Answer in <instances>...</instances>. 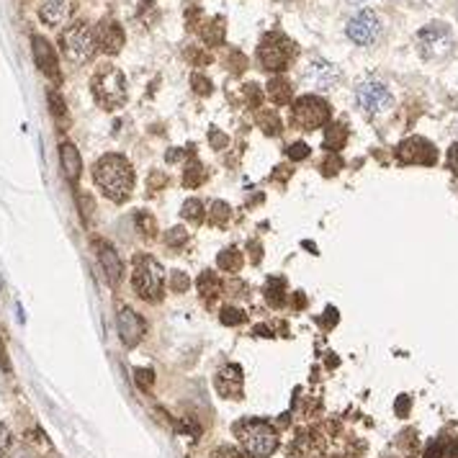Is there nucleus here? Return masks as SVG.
Returning a JSON list of instances; mask_svg holds the SVG:
<instances>
[{
  "label": "nucleus",
  "mask_w": 458,
  "mask_h": 458,
  "mask_svg": "<svg viewBox=\"0 0 458 458\" xmlns=\"http://www.w3.org/2000/svg\"><path fill=\"white\" fill-rule=\"evenodd\" d=\"M93 180L106 198L124 203L134 191V168L124 155H103L93 168Z\"/></svg>",
  "instance_id": "obj_1"
},
{
  "label": "nucleus",
  "mask_w": 458,
  "mask_h": 458,
  "mask_svg": "<svg viewBox=\"0 0 458 458\" xmlns=\"http://www.w3.org/2000/svg\"><path fill=\"white\" fill-rule=\"evenodd\" d=\"M235 430H237L242 448L253 458L273 456L275 450H278V443H281L275 427L271 423H265V420H242V423H237Z\"/></svg>",
  "instance_id": "obj_2"
},
{
  "label": "nucleus",
  "mask_w": 458,
  "mask_h": 458,
  "mask_svg": "<svg viewBox=\"0 0 458 458\" xmlns=\"http://www.w3.org/2000/svg\"><path fill=\"white\" fill-rule=\"evenodd\" d=\"M90 88L98 103L108 111L121 108L126 103V80H124V72L114 65H101L90 78Z\"/></svg>",
  "instance_id": "obj_3"
},
{
  "label": "nucleus",
  "mask_w": 458,
  "mask_h": 458,
  "mask_svg": "<svg viewBox=\"0 0 458 458\" xmlns=\"http://www.w3.org/2000/svg\"><path fill=\"white\" fill-rule=\"evenodd\" d=\"M132 283H134V291H137L144 301H160L162 299V289H165L162 265L150 255L134 257Z\"/></svg>",
  "instance_id": "obj_4"
},
{
  "label": "nucleus",
  "mask_w": 458,
  "mask_h": 458,
  "mask_svg": "<svg viewBox=\"0 0 458 458\" xmlns=\"http://www.w3.org/2000/svg\"><path fill=\"white\" fill-rule=\"evenodd\" d=\"M294 54H296V44L281 31L265 34L260 39V46H257V62L268 72H283L291 65Z\"/></svg>",
  "instance_id": "obj_5"
},
{
  "label": "nucleus",
  "mask_w": 458,
  "mask_h": 458,
  "mask_svg": "<svg viewBox=\"0 0 458 458\" xmlns=\"http://www.w3.org/2000/svg\"><path fill=\"white\" fill-rule=\"evenodd\" d=\"M62 52L70 62L75 65H83V62L93 60L96 54V31L85 24V21H78V24H70V26L62 31Z\"/></svg>",
  "instance_id": "obj_6"
},
{
  "label": "nucleus",
  "mask_w": 458,
  "mask_h": 458,
  "mask_svg": "<svg viewBox=\"0 0 458 458\" xmlns=\"http://www.w3.org/2000/svg\"><path fill=\"white\" fill-rule=\"evenodd\" d=\"M330 121V106L327 101L319 96H301L294 106H291V124L301 129V132H312L319 129Z\"/></svg>",
  "instance_id": "obj_7"
},
{
  "label": "nucleus",
  "mask_w": 458,
  "mask_h": 458,
  "mask_svg": "<svg viewBox=\"0 0 458 458\" xmlns=\"http://www.w3.org/2000/svg\"><path fill=\"white\" fill-rule=\"evenodd\" d=\"M355 101H358V108L368 116L387 114L389 108L394 106V96L381 80H363L355 88Z\"/></svg>",
  "instance_id": "obj_8"
},
{
  "label": "nucleus",
  "mask_w": 458,
  "mask_h": 458,
  "mask_svg": "<svg viewBox=\"0 0 458 458\" xmlns=\"http://www.w3.org/2000/svg\"><path fill=\"white\" fill-rule=\"evenodd\" d=\"M345 34L350 39L353 44L358 46H371L379 42L381 36V18L373 13V10H361L348 21L345 26Z\"/></svg>",
  "instance_id": "obj_9"
},
{
  "label": "nucleus",
  "mask_w": 458,
  "mask_h": 458,
  "mask_svg": "<svg viewBox=\"0 0 458 458\" xmlns=\"http://www.w3.org/2000/svg\"><path fill=\"white\" fill-rule=\"evenodd\" d=\"M417 44H420V52L427 60H438V57H446V54L453 49V34H450L448 26L443 24H430L425 26L420 34H417Z\"/></svg>",
  "instance_id": "obj_10"
},
{
  "label": "nucleus",
  "mask_w": 458,
  "mask_h": 458,
  "mask_svg": "<svg viewBox=\"0 0 458 458\" xmlns=\"http://www.w3.org/2000/svg\"><path fill=\"white\" fill-rule=\"evenodd\" d=\"M301 78H304V83H307L309 88L314 90H332L340 83V70H337L332 62L327 60H319V57H312V60L307 62V67L301 70Z\"/></svg>",
  "instance_id": "obj_11"
},
{
  "label": "nucleus",
  "mask_w": 458,
  "mask_h": 458,
  "mask_svg": "<svg viewBox=\"0 0 458 458\" xmlns=\"http://www.w3.org/2000/svg\"><path fill=\"white\" fill-rule=\"evenodd\" d=\"M397 160L402 165H435L438 150L432 147V142L423 137H409L397 147Z\"/></svg>",
  "instance_id": "obj_12"
},
{
  "label": "nucleus",
  "mask_w": 458,
  "mask_h": 458,
  "mask_svg": "<svg viewBox=\"0 0 458 458\" xmlns=\"http://www.w3.org/2000/svg\"><path fill=\"white\" fill-rule=\"evenodd\" d=\"M75 8H78V0H36L39 18L52 28L65 26L72 18Z\"/></svg>",
  "instance_id": "obj_13"
},
{
  "label": "nucleus",
  "mask_w": 458,
  "mask_h": 458,
  "mask_svg": "<svg viewBox=\"0 0 458 458\" xmlns=\"http://www.w3.org/2000/svg\"><path fill=\"white\" fill-rule=\"evenodd\" d=\"M116 325H119V335H121L124 345L126 348H134V345H139V340L144 337L147 332V325H144V319L134 312V309L124 307L119 309V319H116Z\"/></svg>",
  "instance_id": "obj_14"
},
{
  "label": "nucleus",
  "mask_w": 458,
  "mask_h": 458,
  "mask_svg": "<svg viewBox=\"0 0 458 458\" xmlns=\"http://www.w3.org/2000/svg\"><path fill=\"white\" fill-rule=\"evenodd\" d=\"M124 42H126V34H124V28L116 24L114 18H103L96 28V44L101 52L106 54H119L121 52Z\"/></svg>",
  "instance_id": "obj_15"
},
{
  "label": "nucleus",
  "mask_w": 458,
  "mask_h": 458,
  "mask_svg": "<svg viewBox=\"0 0 458 458\" xmlns=\"http://www.w3.org/2000/svg\"><path fill=\"white\" fill-rule=\"evenodd\" d=\"M325 450V441L317 430H301L289 446V458H319Z\"/></svg>",
  "instance_id": "obj_16"
},
{
  "label": "nucleus",
  "mask_w": 458,
  "mask_h": 458,
  "mask_svg": "<svg viewBox=\"0 0 458 458\" xmlns=\"http://www.w3.org/2000/svg\"><path fill=\"white\" fill-rule=\"evenodd\" d=\"M31 49H34V62L36 67L49 75V78L60 80V67H57V54H54V46L46 42L44 36H34L31 39Z\"/></svg>",
  "instance_id": "obj_17"
},
{
  "label": "nucleus",
  "mask_w": 458,
  "mask_h": 458,
  "mask_svg": "<svg viewBox=\"0 0 458 458\" xmlns=\"http://www.w3.org/2000/svg\"><path fill=\"white\" fill-rule=\"evenodd\" d=\"M242 368L239 366H227V368H221L217 373V389H219L221 397H232V399H239L242 397Z\"/></svg>",
  "instance_id": "obj_18"
},
{
  "label": "nucleus",
  "mask_w": 458,
  "mask_h": 458,
  "mask_svg": "<svg viewBox=\"0 0 458 458\" xmlns=\"http://www.w3.org/2000/svg\"><path fill=\"white\" fill-rule=\"evenodd\" d=\"M96 250H98V260H101V265H103V271L108 275V281L116 286V283L121 281L124 273V265L119 260V255H116V250L108 242H103V239H96Z\"/></svg>",
  "instance_id": "obj_19"
},
{
  "label": "nucleus",
  "mask_w": 458,
  "mask_h": 458,
  "mask_svg": "<svg viewBox=\"0 0 458 458\" xmlns=\"http://www.w3.org/2000/svg\"><path fill=\"white\" fill-rule=\"evenodd\" d=\"M60 162H62V170H65L67 180H70V183H78L80 170H83V160H80V152L72 142H62L60 144Z\"/></svg>",
  "instance_id": "obj_20"
},
{
  "label": "nucleus",
  "mask_w": 458,
  "mask_h": 458,
  "mask_svg": "<svg viewBox=\"0 0 458 458\" xmlns=\"http://www.w3.org/2000/svg\"><path fill=\"white\" fill-rule=\"evenodd\" d=\"M198 34H201V39L206 42L209 46H219L221 42H224V18H209V21H203V24H198Z\"/></svg>",
  "instance_id": "obj_21"
},
{
  "label": "nucleus",
  "mask_w": 458,
  "mask_h": 458,
  "mask_svg": "<svg viewBox=\"0 0 458 458\" xmlns=\"http://www.w3.org/2000/svg\"><path fill=\"white\" fill-rule=\"evenodd\" d=\"M268 96H271L273 103L286 106V103H291V98H294V88H291V83L286 78H273L268 83Z\"/></svg>",
  "instance_id": "obj_22"
},
{
  "label": "nucleus",
  "mask_w": 458,
  "mask_h": 458,
  "mask_svg": "<svg viewBox=\"0 0 458 458\" xmlns=\"http://www.w3.org/2000/svg\"><path fill=\"white\" fill-rule=\"evenodd\" d=\"M348 142V129H345V124H330L325 132V150H330L332 155L343 150V144Z\"/></svg>",
  "instance_id": "obj_23"
},
{
  "label": "nucleus",
  "mask_w": 458,
  "mask_h": 458,
  "mask_svg": "<svg viewBox=\"0 0 458 458\" xmlns=\"http://www.w3.org/2000/svg\"><path fill=\"white\" fill-rule=\"evenodd\" d=\"M198 291H201L203 299H217L221 294V281L219 275L212 273V271H206V273H201V278H198Z\"/></svg>",
  "instance_id": "obj_24"
},
{
  "label": "nucleus",
  "mask_w": 458,
  "mask_h": 458,
  "mask_svg": "<svg viewBox=\"0 0 458 458\" xmlns=\"http://www.w3.org/2000/svg\"><path fill=\"white\" fill-rule=\"evenodd\" d=\"M265 299L271 307H283L286 304V283L283 278H271L265 286Z\"/></svg>",
  "instance_id": "obj_25"
},
{
  "label": "nucleus",
  "mask_w": 458,
  "mask_h": 458,
  "mask_svg": "<svg viewBox=\"0 0 458 458\" xmlns=\"http://www.w3.org/2000/svg\"><path fill=\"white\" fill-rule=\"evenodd\" d=\"M219 268L221 271H227V273H237L239 268H242V253H239L237 247H229V250H221L219 253Z\"/></svg>",
  "instance_id": "obj_26"
},
{
  "label": "nucleus",
  "mask_w": 458,
  "mask_h": 458,
  "mask_svg": "<svg viewBox=\"0 0 458 458\" xmlns=\"http://www.w3.org/2000/svg\"><path fill=\"white\" fill-rule=\"evenodd\" d=\"M257 126H260L265 134H271V137H278V134H281V121H278V114L271 111V108H265V111L257 114Z\"/></svg>",
  "instance_id": "obj_27"
},
{
  "label": "nucleus",
  "mask_w": 458,
  "mask_h": 458,
  "mask_svg": "<svg viewBox=\"0 0 458 458\" xmlns=\"http://www.w3.org/2000/svg\"><path fill=\"white\" fill-rule=\"evenodd\" d=\"M203 180H206V170H203V165L198 162V160H191V162L185 165L183 183L188 185V188H198Z\"/></svg>",
  "instance_id": "obj_28"
},
{
  "label": "nucleus",
  "mask_w": 458,
  "mask_h": 458,
  "mask_svg": "<svg viewBox=\"0 0 458 458\" xmlns=\"http://www.w3.org/2000/svg\"><path fill=\"white\" fill-rule=\"evenodd\" d=\"M209 219H212L217 227H224V224L232 219V209H229V203L214 201L212 206H209Z\"/></svg>",
  "instance_id": "obj_29"
},
{
  "label": "nucleus",
  "mask_w": 458,
  "mask_h": 458,
  "mask_svg": "<svg viewBox=\"0 0 458 458\" xmlns=\"http://www.w3.org/2000/svg\"><path fill=\"white\" fill-rule=\"evenodd\" d=\"M183 217L188 221H194V224H201L203 221V203L196 201V198H188L183 203Z\"/></svg>",
  "instance_id": "obj_30"
},
{
  "label": "nucleus",
  "mask_w": 458,
  "mask_h": 458,
  "mask_svg": "<svg viewBox=\"0 0 458 458\" xmlns=\"http://www.w3.org/2000/svg\"><path fill=\"white\" fill-rule=\"evenodd\" d=\"M137 227H139V232L144 235V237H155V232H158L155 219H152L150 214H144V212L137 214Z\"/></svg>",
  "instance_id": "obj_31"
},
{
  "label": "nucleus",
  "mask_w": 458,
  "mask_h": 458,
  "mask_svg": "<svg viewBox=\"0 0 458 458\" xmlns=\"http://www.w3.org/2000/svg\"><path fill=\"white\" fill-rule=\"evenodd\" d=\"M245 312H239V309H235V307H224L221 309V322H224V325H242V322H245Z\"/></svg>",
  "instance_id": "obj_32"
},
{
  "label": "nucleus",
  "mask_w": 458,
  "mask_h": 458,
  "mask_svg": "<svg viewBox=\"0 0 458 458\" xmlns=\"http://www.w3.org/2000/svg\"><path fill=\"white\" fill-rule=\"evenodd\" d=\"M191 85H194V90L198 96H209V93H212V80L203 78L201 72H194V75H191Z\"/></svg>",
  "instance_id": "obj_33"
},
{
  "label": "nucleus",
  "mask_w": 458,
  "mask_h": 458,
  "mask_svg": "<svg viewBox=\"0 0 458 458\" xmlns=\"http://www.w3.org/2000/svg\"><path fill=\"white\" fill-rule=\"evenodd\" d=\"M309 144L307 142H294L289 150H286V155H289V160H294V162H299V160H307L309 158Z\"/></svg>",
  "instance_id": "obj_34"
},
{
  "label": "nucleus",
  "mask_w": 458,
  "mask_h": 458,
  "mask_svg": "<svg viewBox=\"0 0 458 458\" xmlns=\"http://www.w3.org/2000/svg\"><path fill=\"white\" fill-rule=\"evenodd\" d=\"M185 242H188V232L180 227L170 229L168 235H165V245H170V247H180V245H185Z\"/></svg>",
  "instance_id": "obj_35"
},
{
  "label": "nucleus",
  "mask_w": 458,
  "mask_h": 458,
  "mask_svg": "<svg viewBox=\"0 0 458 458\" xmlns=\"http://www.w3.org/2000/svg\"><path fill=\"white\" fill-rule=\"evenodd\" d=\"M46 98H49V106H52V114L57 116V119H62V116L67 114V108H65V101H62V96L57 93V90H49L46 93Z\"/></svg>",
  "instance_id": "obj_36"
},
{
  "label": "nucleus",
  "mask_w": 458,
  "mask_h": 458,
  "mask_svg": "<svg viewBox=\"0 0 458 458\" xmlns=\"http://www.w3.org/2000/svg\"><path fill=\"white\" fill-rule=\"evenodd\" d=\"M188 286H191V281H188V275H185V273L176 271V273L170 275V289L176 291V294H183V291H188Z\"/></svg>",
  "instance_id": "obj_37"
},
{
  "label": "nucleus",
  "mask_w": 458,
  "mask_h": 458,
  "mask_svg": "<svg viewBox=\"0 0 458 458\" xmlns=\"http://www.w3.org/2000/svg\"><path fill=\"white\" fill-rule=\"evenodd\" d=\"M134 373H137V384H139L142 391H147V389L155 384V373H152V368H137Z\"/></svg>",
  "instance_id": "obj_38"
},
{
  "label": "nucleus",
  "mask_w": 458,
  "mask_h": 458,
  "mask_svg": "<svg viewBox=\"0 0 458 458\" xmlns=\"http://www.w3.org/2000/svg\"><path fill=\"white\" fill-rule=\"evenodd\" d=\"M340 168H343V160L337 158V155H330V158L325 160V165H322L325 176H337V173H340Z\"/></svg>",
  "instance_id": "obj_39"
},
{
  "label": "nucleus",
  "mask_w": 458,
  "mask_h": 458,
  "mask_svg": "<svg viewBox=\"0 0 458 458\" xmlns=\"http://www.w3.org/2000/svg\"><path fill=\"white\" fill-rule=\"evenodd\" d=\"M214 458H245V453L237 448H232V446H221V448L214 453Z\"/></svg>",
  "instance_id": "obj_40"
},
{
  "label": "nucleus",
  "mask_w": 458,
  "mask_h": 458,
  "mask_svg": "<svg viewBox=\"0 0 458 458\" xmlns=\"http://www.w3.org/2000/svg\"><path fill=\"white\" fill-rule=\"evenodd\" d=\"M446 456V446L443 443H430L425 450V458H443Z\"/></svg>",
  "instance_id": "obj_41"
},
{
  "label": "nucleus",
  "mask_w": 458,
  "mask_h": 458,
  "mask_svg": "<svg viewBox=\"0 0 458 458\" xmlns=\"http://www.w3.org/2000/svg\"><path fill=\"white\" fill-rule=\"evenodd\" d=\"M8 448H10V430L3 423H0V456H3V453H6Z\"/></svg>",
  "instance_id": "obj_42"
},
{
  "label": "nucleus",
  "mask_w": 458,
  "mask_h": 458,
  "mask_svg": "<svg viewBox=\"0 0 458 458\" xmlns=\"http://www.w3.org/2000/svg\"><path fill=\"white\" fill-rule=\"evenodd\" d=\"M188 57H191L196 65H206V62H212V54H209V52H198V49H188Z\"/></svg>",
  "instance_id": "obj_43"
},
{
  "label": "nucleus",
  "mask_w": 458,
  "mask_h": 458,
  "mask_svg": "<svg viewBox=\"0 0 458 458\" xmlns=\"http://www.w3.org/2000/svg\"><path fill=\"white\" fill-rule=\"evenodd\" d=\"M448 168L458 176V142L448 150Z\"/></svg>",
  "instance_id": "obj_44"
},
{
  "label": "nucleus",
  "mask_w": 458,
  "mask_h": 458,
  "mask_svg": "<svg viewBox=\"0 0 458 458\" xmlns=\"http://www.w3.org/2000/svg\"><path fill=\"white\" fill-rule=\"evenodd\" d=\"M322 325H325V327H335L337 325V309L335 307H330L325 312V319H322Z\"/></svg>",
  "instance_id": "obj_45"
},
{
  "label": "nucleus",
  "mask_w": 458,
  "mask_h": 458,
  "mask_svg": "<svg viewBox=\"0 0 458 458\" xmlns=\"http://www.w3.org/2000/svg\"><path fill=\"white\" fill-rule=\"evenodd\" d=\"M245 96L247 101H253V103H260V90H257V85H245Z\"/></svg>",
  "instance_id": "obj_46"
},
{
  "label": "nucleus",
  "mask_w": 458,
  "mask_h": 458,
  "mask_svg": "<svg viewBox=\"0 0 458 458\" xmlns=\"http://www.w3.org/2000/svg\"><path fill=\"white\" fill-rule=\"evenodd\" d=\"M407 409H409V397H399L397 412H399V414H407Z\"/></svg>",
  "instance_id": "obj_47"
},
{
  "label": "nucleus",
  "mask_w": 458,
  "mask_h": 458,
  "mask_svg": "<svg viewBox=\"0 0 458 458\" xmlns=\"http://www.w3.org/2000/svg\"><path fill=\"white\" fill-rule=\"evenodd\" d=\"M212 142H214V147H217V150H219V147H224V144H227V139H224V137H221L219 132H212Z\"/></svg>",
  "instance_id": "obj_48"
},
{
  "label": "nucleus",
  "mask_w": 458,
  "mask_h": 458,
  "mask_svg": "<svg viewBox=\"0 0 458 458\" xmlns=\"http://www.w3.org/2000/svg\"><path fill=\"white\" fill-rule=\"evenodd\" d=\"M0 366L8 368V355H6V345H3V340H0Z\"/></svg>",
  "instance_id": "obj_49"
},
{
  "label": "nucleus",
  "mask_w": 458,
  "mask_h": 458,
  "mask_svg": "<svg viewBox=\"0 0 458 458\" xmlns=\"http://www.w3.org/2000/svg\"><path fill=\"white\" fill-rule=\"evenodd\" d=\"M253 260H255V263H260V245H257V242H253Z\"/></svg>",
  "instance_id": "obj_50"
},
{
  "label": "nucleus",
  "mask_w": 458,
  "mask_h": 458,
  "mask_svg": "<svg viewBox=\"0 0 458 458\" xmlns=\"http://www.w3.org/2000/svg\"><path fill=\"white\" fill-rule=\"evenodd\" d=\"M275 170H278V173H275V176H273L275 180H286V176H289V173H291V170H286V168H275Z\"/></svg>",
  "instance_id": "obj_51"
},
{
  "label": "nucleus",
  "mask_w": 458,
  "mask_h": 458,
  "mask_svg": "<svg viewBox=\"0 0 458 458\" xmlns=\"http://www.w3.org/2000/svg\"><path fill=\"white\" fill-rule=\"evenodd\" d=\"M294 296H296V307H304V296H301V294H294Z\"/></svg>",
  "instance_id": "obj_52"
},
{
  "label": "nucleus",
  "mask_w": 458,
  "mask_h": 458,
  "mask_svg": "<svg viewBox=\"0 0 458 458\" xmlns=\"http://www.w3.org/2000/svg\"><path fill=\"white\" fill-rule=\"evenodd\" d=\"M355 3H366V0H355Z\"/></svg>",
  "instance_id": "obj_53"
},
{
  "label": "nucleus",
  "mask_w": 458,
  "mask_h": 458,
  "mask_svg": "<svg viewBox=\"0 0 458 458\" xmlns=\"http://www.w3.org/2000/svg\"><path fill=\"white\" fill-rule=\"evenodd\" d=\"M0 389H3V379H0Z\"/></svg>",
  "instance_id": "obj_54"
}]
</instances>
